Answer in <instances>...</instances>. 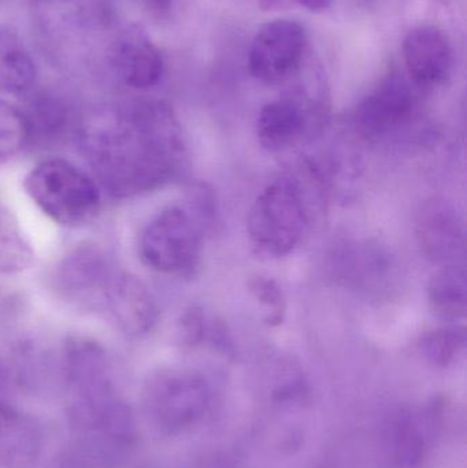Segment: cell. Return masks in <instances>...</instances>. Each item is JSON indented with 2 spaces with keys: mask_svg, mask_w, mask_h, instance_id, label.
<instances>
[{
  "mask_svg": "<svg viewBox=\"0 0 467 468\" xmlns=\"http://www.w3.org/2000/svg\"><path fill=\"white\" fill-rule=\"evenodd\" d=\"M73 137L95 180L114 199L164 188L178 177L186 159L175 112L153 99L95 107L79 115Z\"/></svg>",
  "mask_w": 467,
  "mask_h": 468,
  "instance_id": "cell-1",
  "label": "cell"
},
{
  "mask_svg": "<svg viewBox=\"0 0 467 468\" xmlns=\"http://www.w3.org/2000/svg\"><path fill=\"white\" fill-rule=\"evenodd\" d=\"M22 186L36 207L59 227H84L101 213L98 181L66 159L38 162L27 173Z\"/></svg>",
  "mask_w": 467,
  "mask_h": 468,
  "instance_id": "cell-2",
  "label": "cell"
},
{
  "mask_svg": "<svg viewBox=\"0 0 467 468\" xmlns=\"http://www.w3.org/2000/svg\"><path fill=\"white\" fill-rule=\"evenodd\" d=\"M307 227V211L301 188L291 178L269 184L249 214L252 244L271 256L292 252Z\"/></svg>",
  "mask_w": 467,
  "mask_h": 468,
  "instance_id": "cell-3",
  "label": "cell"
},
{
  "mask_svg": "<svg viewBox=\"0 0 467 468\" xmlns=\"http://www.w3.org/2000/svg\"><path fill=\"white\" fill-rule=\"evenodd\" d=\"M199 228L181 206H169L143 228L137 241L140 261L165 275H188L200 261Z\"/></svg>",
  "mask_w": 467,
  "mask_h": 468,
  "instance_id": "cell-4",
  "label": "cell"
},
{
  "mask_svg": "<svg viewBox=\"0 0 467 468\" xmlns=\"http://www.w3.org/2000/svg\"><path fill=\"white\" fill-rule=\"evenodd\" d=\"M118 272L98 245L80 244L58 261L52 272V291L69 307L103 316Z\"/></svg>",
  "mask_w": 467,
  "mask_h": 468,
  "instance_id": "cell-5",
  "label": "cell"
},
{
  "mask_svg": "<svg viewBox=\"0 0 467 468\" xmlns=\"http://www.w3.org/2000/svg\"><path fill=\"white\" fill-rule=\"evenodd\" d=\"M145 411L159 431L180 433L194 425L210 401V389L200 374L181 368L156 371L145 382Z\"/></svg>",
  "mask_w": 467,
  "mask_h": 468,
  "instance_id": "cell-6",
  "label": "cell"
},
{
  "mask_svg": "<svg viewBox=\"0 0 467 468\" xmlns=\"http://www.w3.org/2000/svg\"><path fill=\"white\" fill-rule=\"evenodd\" d=\"M307 49V33L293 19H274L263 25L249 54L252 76L265 84H281L301 69Z\"/></svg>",
  "mask_w": 467,
  "mask_h": 468,
  "instance_id": "cell-7",
  "label": "cell"
},
{
  "mask_svg": "<svg viewBox=\"0 0 467 468\" xmlns=\"http://www.w3.org/2000/svg\"><path fill=\"white\" fill-rule=\"evenodd\" d=\"M110 63L121 82L136 90L158 85L165 71L161 49L139 25L118 33L110 47Z\"/></svg>",
  "mask_w": 467,
  "mask_h": 468,
  "instance_id": "cell-8",
  "label": "cell"
},
{
  "mask_svg": "<svg viewBox=\"0 0 467 468\" xmlns=\"http://www.w3.org/2000/svg\"><path fill=\"white\" fill-rule=\"evenodd\" d=\"M417 98L410 82L391 74L356 109V125L367 136H383L405 125L416 110Z\"/></svg>",
  "mask_w": 467,
  "mask_h": 468,
  "instance_id": "cell-9",
  "label": "cell"
},
{
  "mask_svg": "<svg viewBox=\"0 0 467 468\" xmlns=\"http://www.w3.org/2000/svg\"><path fill=\"white\" fill-rule=\"evenodd\" d=\"M103 318L126 337L142 338L153 332L159 310L147 286L120 270L110 289Z\"/></svg>",
  "mask_w": 467,
  "mask_h": 468,
  "instance_id": "cell-10",
  "label": "cell"
},
{
  "mask_svg": "<svg viewBox=\"0 0 467 468\" xmlns=\"http://www.w3.org/2000/svg\"><path fill=\"white\" fill-rule=\"evenodd\" d=\"M44 431L11 396H0V468H30L43 453Z\"/></svg>",
  "mask_w": 467,
  "mask_h": 468,
  "instance_id": "cell-11",
  "label": "cell"
},
{
  "mask_svg": "<svg viewBox=\"0 0 467 468\" xmlns=\"http://www.w3.org/2000/svg\"><path fill=\"white\" fill-rule=\"evenodd\" d=\"M403 59L417 85L435 87L446 81L451 71V43L440 27L421 25L406 36Z\"/></svg>",
  "mask_w": 467,
  "mask_h": 468,
  "instance_id": "cell-12",
  "label": "cell"
},
{
  "mask_svg": "<svg viewBox=\"0 0 467 468\" xmlns=\"http://www.w3.org/2000/svg\"><path fill=\"white\" fill-rule=\"evenodd\" d=\"M416 232L422 252L436 263L457 264V259L463 255L465 230L449 203H425L417 217Z\"/></svg>",
  "mask_w": 467,
  "mask_h": 468,
  "instance_id": "cell-13",
  "label": "cell"
},
{
  "mask_svg": "<svg viewBox=\"0 0 467 468\" xmlns=\"http://www.w3.org/2000/svg\"><path fill=\"white\" fill-rule=\"evenodd\" d=\"M310 114L306 99L296 93L266 104L257 121L260 144L271 151H281L295 144L309 126Z\"/></svg>",
  "mask_w": 467,
  "mask_h": 468,
  "instance_id": "cell-14",
  "label": "cell"
},
{
  "mask_svg": "<svg viewBox=\"0 0 467 468\" xmlns=\"http://www.w3.org/2000/svg\"><path fill=\"white\" fill-rule=\"evenodd\" d=\"M21 112L27 123V143L40 144H55L66 133L73 134L79 120L69 103L48 93L33 96Z\"/></svg>",
  "mask_w": 467,
  "mask_h": 468,
  "instance_id": "cell-15",
  "label": "cell"
},
{
  "mask_svg": "<svg viewBox=\"0 0 467 468\" xmlns=\"http://www.w3.org/2000/svg\"><path fill=\"white\" fill-rule=\"evenodd\" d=\"M29 49L11 27L0 25V93H25L36 81Z\"/></svg>",
  "mask_w": 467,
  "mask_h": 468,
  "instance_id": "cell-16",
  "label": "cell"
},
{
  "mask_svg": "<svg viewBox=\"0 0 467 468\" xmlns=\"http://www.w3.org/2000/svg\"><path fill=\"white\" fill-rule=\"evenodd\" d=\"M430 307L441 318H463L467 308L466 272L462 266L447 264L439 269L428 283Z\"/></svg>",
  "mask_w": 467,
  "mask_h": 468,
  "instance_id": "cell-17",
  "label": "cell"
},
{
  "mask_svg": "<svg viewBox=\"0 0 467 468\" xmlns=\"http://www.w3.org/2000/svg\"><path fill=\"white\" fill-rule=\"evenodd\" d=\"M35 250L10 211L0 205V274H16L30 269Z\"/></svg>",
  "mask_w": 467,
  "mask_h": 468,
  "instance_id": "cell-18",
  "label": "cell"
},
{
  "mask_svg": "<svg viewBox=\"0 0 467 468\" xmlns=\"http://www.w3.org/2000/svg\"><path fill=\"white\" fill-rule=\"evenodd\" d=\"M27 144V123L21 110L0 99V166L13 161Z\"/></svg>",
  "mask_w": 467,
  "mask_h": 468,
  "instance_id": "cell-19",
  "label": "cell"
},
{
  "mask_svg": "<svg viewBox=\"0 0 467 468\" xmlns=\"http://www.w3.org/2000/svg\"><path fill=\"white\" fill-rule=\"evenodd\" d=\"M465 343V333L458 327H441L422 335L419 341L421 354L436 366H446Z\"/></svg>",
  "mask_w": 467,
  "mask_h": 468,
  "instance_id": "cell-20",
  "label": "cell"
},
{
  "mask_svg": "<svg viewBox=\"0 0 467 468\" xmlns=\"http://www.w3.org/2000/svg\"><path fill=\"white\" fill-rule=\"evenodd\" d=\"M249 289L252 297L260 303L262 318L269 326H277L284 321L287 302L284 292L276 281L262 275L249 278Z\"/></svg>",
  "mask_w": 467,
  "mask_h": 468,
  "instance_id": "cell-21",
  "label": "cell"
},
{
  "mask_svg": "<svg viewBox=\"0 0 467 468\" xmlns=\"http://www.w3.org/2000/svg\"><path fill=\"white\" fill-rule=\"evenodd\" d=\"M394 445L397 461L402 468H416L424 458V439L410 418L402 417L395 422Z\"/></svg>",
  "mask_w": 467,
  "mask_h": 468,
  "instance_id": "cell-22",
  "label": "cell"
},
{
  "mask_svg": "<svg viewBox=\"0 0 467 468\" xmlns=\"http://www.w3.org/2000/svg\"><path fill=\"white\" fill-rule=\"evenodd\" d=\"M183 340L188 344H196L205 335V315L199 308L192 307L184 313L180 321Z\"/></svg>",
  "mask_w": 467,
  "mask_h": 468,
  "instance_id": "cell-23",
  "label": "cell"
},
{
  "mask_svg": "<svg viewBox=\"0 0 467 468\" xmlns=\"http://www.w3.org/2000/svg\"><path fill=\"white\" fill-rule=\"evenodd\" d=\"M173 2L175 0H143L148 13L155 18H165L169 16L173 8Z\"/></svg>",
  "mask_w": 467,
  "mask_h": 468,
  "instance_id": "cell-24",
  "label": "cell"
},
{
  "mask_svg": "<svg viewBox=\"0 0 467 468\" xmlns=\"http://www.w3.org/2000/svg\"><path fill=\"white\" fill-rule=\"evenodd\" d=\"M11 384L13 379H11L10 370L0 360V396H11Z\"/></svg>",
  "mask_w": 467,
  "mask_h": 468,
  "instance_id": "cell-25",
  "label": "cell"
},
{
  "mask_svg": "<svg viewBox=\"0 0 467 468\" xmlns=\"http://www.w3.org/2000/svg\"><path fill=\"white\" fill-rule=\"evenodd\" d=\"M299 5L310 11H324L331 7L334 0H296Z\"/></svg>",
  "mask_w": 467,
  "mask_h": 468,
  "instance_id": "cell-26",
  "label": "cell"
}]
</instances>
